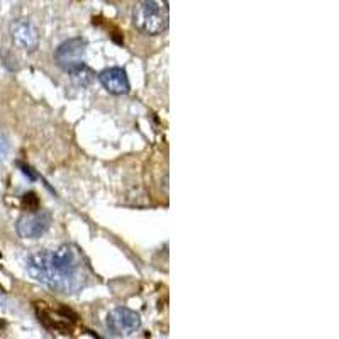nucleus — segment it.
Returning <instances> with one entry per match:
<instances>
[{"instance_id": "423d86ee", "label": "nucleus", "mask_w": 339, "mask_h": 339, "mask_svg": "<svg viewBox=\"0 0 339 339\" xmlns=\"http://www.w3.org/2000/svg\"><path fill=\"white\" fill-rule=\"evenodd\" d=\"M100 83L104 85V88L107 92L114 93V95H124L129 92L131 85H129V78L126 75V70L119 66H112L107 68L99 75Z\"/></svg>"}, {"instance_id": "6e6552de", "label": "nucleus", "mask_w": 339, "mask_h": 339, "mask_svg": "<svg viewBox=\"0 0 339 339\" xmlns=\"http://www.w3.org/2000/svg\"><path fill=\"white\" fill-rule=\"evenodd\" d=\"M70 75L73 77V80H77L78 83L82 85V87H85V85H88L90 82H92V71L88 70L87 66H85V63L83 65H80V66H77V68H73L71 71H68Z\"/></svg>"}, {"instance_id": "7ed1b4c3", "label": "nucleus", "mask_w": 339, "mask_h": 339, "mask_svg": "<svg viewBox=\"0 0 339 339\" xmlns=\"http://www.w3.org/2000/svg\"><path fill=\"white\" fill-rule=\"evenodd\" d=\"M141 317L131 309L119 307L107 315V327L114 336H129L139 329Z\"/></svg>"}, {"instance_id": "1a4fd4ad", "label": "nucleus", "mask_w": 339, "mask_h": 339, "mask_svg": "<svg viewBox=\"0 0 339 339\" xmlns=\"http://www.w3.org/2000/svg\"><path fill=\"white\" fill-rule=\"evenodd\" d=\"M24 205H27V211H37V199L34 194L24 195Z\"/></svg>"}, {"instance_id": "39448f33", "label": "nucleus", "mask_w": 339, "mask_h": 339, "mask_svg": "<svg viewBox=\"0 0 339 339\" xmlns=\"http://www.w3.org/2000/svg\"><path fill=\"white\" fill-rule=\"evenodd\" d=\"M49 224H51V216L48 212L32 211L19 217L15 229L17 234L24 237V239H37V237H41L49 229Z\"/></svg>"}, {"instance_id": "f03ea898", "label": "nucleus", "mask_w": 339, "mask_h": 339, "mask_svg": "<svg viewBox=\"0 0 339 339\" xmlns=\"http://www.w3.org/2000/svg\"><path fill=\"white\" fill-rule=\"evenodd\" d=\"M133 24L148 36H160L170 26V9L166 0H139L133 10Z\"/></svg>"}, {"instance_id": "20e7f679", "label": "nucleus", "mask_w": 339, "mask_h": 339, "mask_svg": "<svg viewBox=\"0 0 339 339\" xmlns=\"http://www.w3.org/2000/svg\"><path fill=\"white\" fill-rule=\"evenodd\" d=\"M85 44L83 39L80 37H73V39H68V41L61 43L58 49L54 53V58H56V63H58L65 71H71L73 68L83 65V60H85Z\"/></svg>"}, {"instance_id": "0eeeda50", "label": "nucleus", "mask_w": 339, "mask_h": 339, "mask_svg": "<svg viewBox=\"0 0 339 339\" xmlns=\"http://www.w3.org/2000/svg\"><path fill=\"white\" fill-rule=\"evenodd\" d=\"M10 32H12L14 43L19 48L27 49V51H34L37 48V44H39L37 31L29 21H24V19L15 21L12 27H10Z\"/></svg>"}, {"instance_id": "f257e3e1", "label": "nucleus", "mask_w": 339, "mask_h": 339, "mask_svg": "<svg viewBox=\"0 0 339 339\" xmlns=\"http://www.w3.org/2000/svg\"><path fill=\"white\" fill-rule=\"evenodd\" d=\"M27 273L61 293H77L88 284V268L80 250L73 244L32 254L27 259Z\"/></svg>"}]
</instances>
